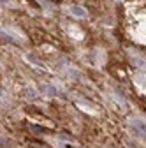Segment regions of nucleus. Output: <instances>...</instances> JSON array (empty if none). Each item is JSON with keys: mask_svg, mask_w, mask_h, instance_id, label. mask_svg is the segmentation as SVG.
<instances>
[{"mask_svg": "<svg viewBox=\"0 0 146 148\" xmlns=\"http://www.w3.org/2000/svg\"><path fill=\"white\" fill-rule=\"evenodd\" d=\"M130 127L137 132V136H144V122L143 120H132L130 122Z\"/></svg>", "mask_w": 146, "mask_h": 148, "instance_id": "obj_1", "label": "nucleus"}, {"mask_svg": "<svg viewBox=\"0 0 146 148\" xmlns=\"http://www.w3.org/2000/svg\"><path fill=\"white\" fill-rule=\"evenodd\" d=\"M42 94L48 95V97H55V95H58V90H57V86H53V85H44L42 86Z\"/></svg>", "mask_w": 146, "mask_h": 148, "instance_id": "obj_2", "label": "nucleus"}, {"mask_svg": "<svg viewBox=\"0 0 146 148\" xmlns=\"http://www.w3.org/2000/svg\"><path fill=\"white\" fill-rule=\"evenodd\" d=\"M0 41H5V42H16V39H12V35H9L5 30H0Z\"/></svg>", "mask_w": 146, "mask_h": 148, "instance_id": "obj_3", "label": "nucleus"}, {"mask_svg": "<svg viewBox=\"0 0 146 148\" xmlns=\"http://www.w3.org/2000/svg\"><path fill=\"white\" fill-rule=\"evenodd\" d=\"M25 95H27L28 99H32V101H35V99H39V95L35 94V90H33V88H27V90H25Z\"/></svg>", "mask_w": 146, "mask_h": 148, "instance_id": "obj_4", "label": "nucleus"}, {"mask_svg": "<svg viewBox=\"0 0 146 148\" xmlns=\"http://www.w3.org/2000/svg\"><path fill=\"white\" fill-rule=\"evenodd\" d=\"M70 12L74 14V16H79V18H83V16H86V11H83L81 7H72L70 9Z\"/></svg>", "mask_w": 146, "mask_h": 148, "instance_id": "obj_5", "label": "nucleus"}, {"mask_svg": "<svg viewBox=\"0 0 146 148\" xmlns=\"http://www.w3.org/2000/svg\"><path fill=\"white\" fill-rule=\"evenodd\" d=\"M30 129H32V131H35V132H48V129H42V127H35V125H30Z\"/></svg>", "mask_w": 146, "mask_h": 148, "instance_id": "obj_6", "label": "nucleus"}, {"mask_svg": "<svg viewBox=\"0 0 146 148\" xmlns=\"http://www.w3.org/2000/svg\"><path fill=\"white\" fill-rule=\"evenodd\" d=\"M0 146L7 148V146H11V141H9V139H4V138H0Z\"/></svg>", "mask_w": 146, "mask_h": 148, "instance_id": "obj_7", "label": "nucleus"}, {"mask_svg": "<svg viewBox=\"0 0 146 148\" xmlns=\"http://www.w3.org/2000/svg\"><path fill=\"white\" fill-rule=\"evenodd\" d=\"M4 95H5V94H4V90H0V99H2Z\"/></svg>", "mask_w": 146, "mask_h": 148, "instance_id": "obj_8", "label": "nucleus"}, {"mask_svg": "<svg viewBox=\"0 0 146 148\" xmlns=\"http://www.w3.org/2000/svg\"><path fill=\"white\" fill-rule=\"evenodd\" d=\"M0 2H4V4H7V2H9V0H0Z\"/></svg>", "mask_w": 146, "mask_h": 148, "instance_id": "obj_9", "label": "nucleus"}]
</instances>
